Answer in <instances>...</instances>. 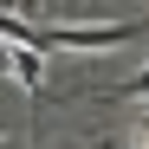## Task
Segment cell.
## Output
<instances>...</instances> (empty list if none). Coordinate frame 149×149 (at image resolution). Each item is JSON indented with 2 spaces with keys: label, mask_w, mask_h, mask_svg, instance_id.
Instances as JSON below:
<instances>
[{
  "label": "cell",
  "mask_w": 149,
  "mask_h": 149,
  "mask_svg": "<svg viewBox=\"0 0 149 149\" xmlns=\"http://www.w3.org/2000/svg\"><path fill=\"white\" fill-rule=\"evenodd\" d=\"M0 136H7V130H0Z\"/></svg>",
  "instance_id": "5b68a950"
},
{
  "label": "cell",
  "mask_w": 149,
  "mask_h": 149,
  "mask_svg": "<svg viewBox=\"0 0 149 149\" xmlns=\"http://www.w3.org/2000/svg\"><path fill=\"white\" fill-rule=\"evenodd\" d=\"M7 71H13V78L26 84L33 97H39V52H13V45H7Z\"/></svg>",
  "instance_id": "7a4b0ae2"
},
{
  "label": "cell",
  "mask_w": 149,
  "mask_h": 149,
  "mask_svg": "<svg viewBox=\"0 0 149 149\" xmlns=\"http://www.w3.org/2000/svg\"><path fill=\"white\" fill-rule=\"evenodd\" d=\"M143 149H149V117H143Z\"/></svg>",
  "instance_id": "277c9868"
},
{
  "label": "cell",
  "mask_w": 149,
  "mask_h": 149,
  "mask_svg": "<svg viewBox=\"0 0 149 149\" xmlns=\"http://www.w3.org/2000/svg\"><path fill=\"white\" fill-rule=\"evenodd\" d=\"M110 97H149V71H136V78H123Z\"/></svg>",
  "instance_id": "3957f363"
},
{
  "label": "cell",
  "mask_w": 149,
  "mask_h": 149,
  "mask_svg": "<svg viewBox=\"0 0 149 149\" xmlns=\"http://www.w3.org/2000/svg\"><path fill=\"white\" fill-rule=\"evenodd\" d=\"M149 33V19H110V26H65V19H52V26H39L45 45H65V52H110V45H136Z\"/></svg>",
  "instance_id": "6da1fadb"
}]
</instances>
